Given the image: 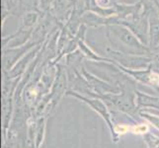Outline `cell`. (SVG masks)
<instances>
[{"instance_id":"1","label":"cell","mask_w":159,"mask_h":148,"mask_svg":"<svg viewBox=\"0 0 159 148\" xmlns=\"http://www.w3.org/2000/svg\"><path fill=\"white\" fill-rule=\"evenodd\" d=\"M105 37L109 47L115 51L134 56H152L151 49L145 47L133 32L123 25L115 24L105 27Z\"/></svg>"},{"instance_id":"2","label":"cell","mask_w":159,"mask_h":148,"mask_svg":"<svg viewBox=\"0 0 159 148\" xmlns=\"http://www.w3.org/2000/svg\"><path fill=\"white\" fill-rule=\"evenodd\" d=\"M135 92V91H134ZM110 102L114 107L119 109L128 114H130L131 117H135L136 114L139 116V108L134 102V92H120L118 94H105L100 97H97Z\"/></svg>"},{"instance_id":"3","label":"cell","mask_w":159,"mask_h":148,"mask_svg":"<svg viewBox=\"0 0 159 148\" xmlns=\"http://www.w3.org/2000/svg\"><path fill=\"white\" fill-rule=\"evenodd\" d=\"M66 94L68 96H72L74 98H77L78 100L82 101L83 103L87 104L93 111H95L96 113H98L100 114V116L105 119V122L107 123L108 127L111 130V132L113 134V140L114 141H118V137H117V132L116 130H115V128L113 125V123H112V117H111V114H110L109 110L107 108V106L102 102V100L100 98H88V97H85L83 95H80L78 92L76 91H67Z\"/></svg>"},{"instance_id":"4","label":"cell","mask_w":159,"mask_h":148,"mask_svg":"<svg viewBox=\"0 0 159 148\" xmlns=\"http://www.w3.org/2000/svg\"><path fill=\"white\" fill-rule=\"evenodd\" d=\"M119 25L127 27L129 30L134 33V35L143 43L145 47H148L149 39H148V15L144 14L139 18H135L130 21L119 20Z\"/></svg>"},{"instance_id":"5","label":"cell","mask_w":159,"mask_h":148,"mask_svg":"<svg viewBox=\"0 0 159 148\" xmlns=\"http://www.w3.org/2000/svg\"><path fill=\"white\" fill-rule=\"evenodd\" d=\"M38 43L30 41L27 43L26 45L19 47H14V48H6L3 49L2 53V64H3V71H9L14 67V65L17 63L19 60L26 56V52H28L30 49L33 47H36Z\"/></svg>"},{"instance_id":"6","label":"cell","mask_w":159,"mask_h":148,"mask_svg":"<svg viewBox=\"0 0 159 148\" xmlns=\"http://www.w3.org/2000/svg\"><path fill=\"white\" fill-rule=\"evenodd\" d=\"M148 47L151 52L159 47V13L156 6L148 11Z\"/></svg>"},{"instance_id":"7","label":"cell","mask_w":159,"mask_h":148,"mask_svg":"<svg viewBox=\"0 0 159 148\" xmlns=\"http://www.w3.org/2000/svg\"><path fill=\"white\" fill-rule=\"evenodd\" d=\"M41 47L42 46L40 45V46L36 47L34 49H32L31 52H29L25 56L22 57L19 61L14 65V67L11 69L9 72L6 71L9 75V77L14 78V77H17V76H20L22 73H23L25 71V69L27 68V66L31 63V61H34V57L36 56L37 53H39Z\"/></svg>"},{"instance_id":"8","label":"cell","mask_w":159,"mask_h":148,"mask_svg":"<svg viewBox=\"0 0 159 148\" xmlns=\"http://www.w3.org/2000/svg\"><path fill=\"white\" fill-rule=\"evenodd\" d=\"M51 24H52V21L48 15H46L45 17H43L34 28V30H33L30 41L38 43V45H41L43 39L48 36V32H50Z\"/></svg>"},{"instance_id":"9","label":"cell","mask_w":159,"mask_h":148,"mask_svg":"<svg viewBox=\"0 0 159 148\" xmlns=\"http://www.w3.org/2000/svg\"><path fill=\"white\" fill-rule=\"evenodd\" d=\"M134 93L136 95L135 103L139 110L140 108H154L159 110V97H152L146 95L138 90H135Z\"/></svg>"},{"instance_id":"10","label":"cell","mask_w":159,"mask_h":148,"mask_svg":"<svg viewBox=\"0 0 159 148\" xmlns=\"http://www.w3.org/2000/svg\"><path fill=\"white\" fill-rule=\"evenodd\" d=\"M40 21L39 11H29L21 16V22L19 29L23 30H34Z\"/></svg>"},{"instance_id":"11","label":"cell","mask_w":159,"mask_h":148,"mask_svg":"<svg viewBox=\"0 0 159 148\" xmlns=\"http://www.w3.org/2000/svg\"><path fill=\"white\" fill-rule=\"evenodd\" d=\"M18 13H21L22 15H24L26 12H29V11H39L38 0H18Z\"/></svg>"},{"instance_id":"12","label":"cell","mask_w":159,"mask_h":148,"mask_svg":"<svg viewBox=\"0 0 159 148\" xmlns=\"http://www.w3.org/2000/svg\"><path fill=\"white\" fill-rule=\"evenodd\" d=\"M145 138V142L148 148H159V138L155 137V136H153L149 133L145 134L144 136Z\"/></svg>"},{"instance_id":"13","label":"cell","mask_w":159,"mask_h":148,"mask_svg":"<svg viewBox=\"0 0 159 148\" xmlns=\"http://www.w3.org/2000/svg\"><path fill=\"white\" fill-rule=\"evenodd\" d=\"M153 71L159 73V52H152L151 64L149 66Z\"/></svg>"},{"instance_id":"14","label":"cell","mask_w":159,"mask_h":148,"mask_svg":"<svg viewBox=\"0 0 159 148\" xmlns=\"http://www.w3.org/2000/svg\"><path fill=\"white\" fill-rule=\"evenodd\" d=\"M139 116L145 118L147 120H149L152 124H154L157 128H159V117L153 116V114H150L142 113V112H139Z\"/></svg>"}]
</instances>
